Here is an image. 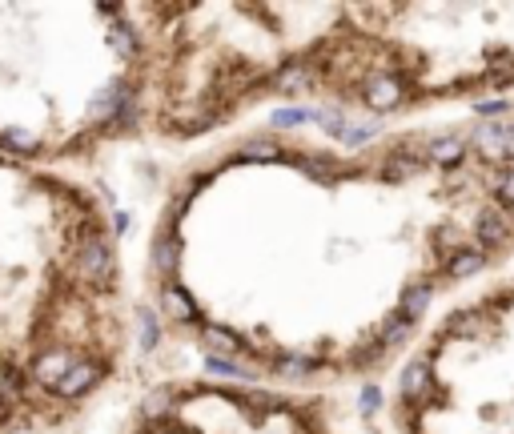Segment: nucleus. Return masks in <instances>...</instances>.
Instances as JSON below:
<instances>
[{"instance_id":"f257e3e1","label":"nucleus","mask_w":514,"mask_h":434,"mask_svg":"<svg viewBox=\"0 0 514 434\" xmlns=\"http://www.w3.org/2000/svg\"><path fill=\"white\" fill-rule=\"evenodd\" d=\"M514 265V101L342 137L249 125L165 178L141 265L165 338L229 378L382 382L434 310Z\"/></svg>"},{"instance_id":"f03ea898","label":"nucleus","mask_w":514,"mask_h":434,"mask_svg":"<svg viewBox=\"0 0 514 434\" xmlns=\"http://www.w3.org/2000/svg\"><path fill=\"white\" fill-rule=\"evenodd\" d=\"M137 354L109 201L73 169L0 149V434H77Z\"/></svg>"},{"instance_id":"7ed1b4c3","label":"nucleus","mask_w":514,"mask_h":434,"mask_svg":"<svg viewBox=\"0 0 514 434\" xmlns=\"http://www.w3.org/2000/svg\"><path fill=\"white\" fill-rule=\"evenodd\" d=\"M514 5L297 0L282 105L378 129L510 105Z\"/></svg>"},{"instance_id":"20e7f679","label":"nucleus","mask_w":514,"mask_h":434,"mask_svg":"<svg viewBox=\"0 0 514 434\" xmlns=\"http://www.w3.org/2000/svg\"><path fill=\"white\" fill-rule=\"evenodd\" d=\"M149 44L141 5H0V149L85 169L141 141Z\"/></svg>"},{"instance_id":"39448f33","label":"nucleus","mask_w":514,"mask_h":434,"mask_svg":"<svg viewBox=\"0 0 514 434\" xmlns=\"http://www.w3.org/2000/svg\"><path fill=\"white\" fill-rule=\"evenodd\" d=\"M386 434H514V265L434 310L382 378Z\"/></svg>"},{"instance_id":"423d86ee","label":"nucleus","mask_w":514,"mask_h":434,"mask_svg":"<svg viewBox=\"0 0 514 434\" xmlns=\"http://www.w3.org/2000/svg\"><path fill=\"white\" fill-rule=\"evenodd\" d=\"M125 434H350V427L334 394L189 374L149 386Z\"/></svg>"}]
</instances>
